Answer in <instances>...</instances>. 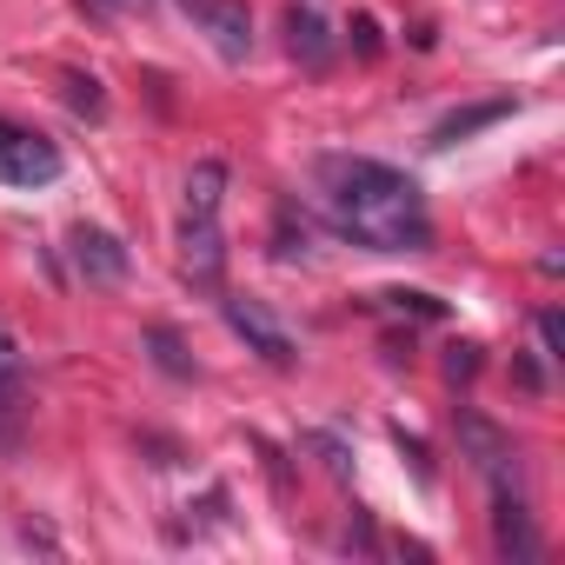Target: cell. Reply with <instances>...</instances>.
Listing matches in <instances>:
<instances>
[{
  "mask_svg": "<svg viewBox=\"0 0 565 565\" xmlns=\"http://www.w3.org/2000/svg\"><path fill=\"white\" fill-rule=\"evenodd\" d=\"M320 186H327V213H333L340 239H353L366 253H426L433 246V206L413 173L366 160V153H327Z\"/></svg>",
  "mask_w": 565,
  "mask_h": 565,
  "instance_id": "6da1fadb",
  "label": "cell"
},
{
  "mask_svg": "<svg viewBox=\"0 0 565 565\" xmlns=\"http://www.w3.org/2000/svg\"><path fill=\"white\" fill-rule=\"evenodd\" d=\"M67 173L61 147L21 120H0V186H54Z\"/></svg>",
  "mask_w": 565,
  "mask_h": 565,
  "instance_id": "7a4b0ae2",
  "label": "cell"
},
{
  "mask_svg": "<svg viewBox=\"0 0 565 565\" xmlns=\"http://www.w3.org/2000/svg\"><path fill=\"white\" fill-rule=\"evenodd\" d=\"M220 313H226V327L246 340V353H259L266 366H294V360H300V340H294L287 327H279V320H273V307H266V300L226 294V300H220Z\"/></svg>",
  "mask_w": 565,
  "mask_h": 565,
  "instance_id": "3957f363",
  "label": "cell"
},
{
  "mask_svg": "<svg viewBox=\"0 0 565 565\" xmlns=\"http://www.w3.org/2000/svg\"><path fill=\"white\" fill-rule=\"evenodd\" d=\"M67 253H74V273L87 279V287H120V279L134 273V253L107 226H74L67 233Z\"/></svg>",
  "mask_w": 565,
  "mask_h": 565,
  "instance_id": "277c9868",
  "label": "cell"
},
{
  "mask_svg": "<svg viewBox=\"0 0 565 565\" xmlns=\"http://www.w3.org/2000/svg\"><path fill=\"white\" fill-rule=\"evenodd\" d=\"M180 266H186L193 287H220V273H226L220 213H180Z\"/></svg>",
  "mask_w": 565,
  "mask_h": 565,
  "instance_id": "5b68a950",
  "label": "cell"
},
{
  "mask_svg": "<svg viewBox=\"0 0 565 565\" xmlns=\"http://www.w3.org/2000/svg\"><path fill=\"white\" fill-rule=\"evenodd\" d=\"M492 539H499V552L505 558H539V539H532V525H525V499L512 492V472H499L492 479Z\"/></svg>",
  "mask_w": 565,
  "mask_h": 565,
  "instance_id": "8992f818",
  "label": "cell"
},
{
  "mask_svg": "<svg viewBox=\"0 0 565 565\" xmlns=\"http://www.w3.org/2000/svg\"><path fill=\"white\" fill-rule=\"evenodd\" d=\"M21 419H28V366L21 347L0 333V446L21 452Z\"/></svg>",
  "mask_w": 565,
  "mask_h": 565,
  "instance_id": "52a82bcc",
  "label": "cell"
},
{
  "mask_svg": "<svg viewBox=\"0 0 565 565\" xmlns=\"http://www.w3.org/2000/svg\"><path fill=\"white\" fill-rule=\"evenodd\" d=\"M200 21H206L213 47H220L226 61H246V54H253V14H246V0H206Z\"/></svg>",
  "mask_w": 565,
  "mask_h": 565,
  "instance_id": "ba28073f",
  "label": "cell"
},
{
  "mask_svg": "<svg viewBox=\"0 0 565 565\" xmlns=\"http://www.w3.org/2000/svg\"><path fill=\"white\" fill-rule=\"evenodd\" d=\"M287 47H294V61H307V67H327V61H333V28H327V14L313 8V0L287 14Z\"/></svg>",
  "mask_w": 565,
  "mask_h": 565,
  "instance_id": "9c48e42d",
  "label": "cell"
},
{
  "mask_svg": "<svg viewBox=\"0 0 565 565\" xmlns=\"http://www.w3.org/2000/svg\"><path fill=\"white\" fill-rule=\"evenodd\" d=\"M512 114V94H492V100H479V107H459V114H446L439 127H433V147H459V140H472L479 127H499Z\"/></svg>",
  "mask_w": 565,
  "mask_h": 565,
  "instance_id": "30bf717a",
  "label": "cell"
},
{
  "mask_svg": "<svg viewBox=\"0 0 565 565\" xmlns=\"http://www.w3.org/2000/svg\"><path fill=\"white\" fill-rule=\"evenodd\" d=\"M220 200H226V167L220 160H200L186 173V206L180 213H220Z\"/></svg>",
  "mask_w": 565,
  "mask_h": 565,
  "instance_id": "8fae6325",
  "label": "cell"
},
{
  "mask_svg": "<svg viewBox=\"0 0 565 565\" xmlns=\"http://www.w3.org/2000/svg\"><path fill=\"white\" fill-rule=\"evenodd\" d=\"M373 307H386V313H413V320H446V300H433V294H406V287L373 294Z\"/></svg>",
  "mask_w": 565,
  "mask_h": 565,
  "instance_id": "7c38bea8",
  "label": "cell"
},
{
  "mask_svg": "<svg viewBox=\"0 0 565 565\" xmlns=\"http://www.w3.org/2000/svg\"><path fill=\"white\" fill-rule=\"evenodd\" d=\"M147 353H153V366H160V373H173V380H193V360L180 353V340H173L167 327H153V333H147Z\"/></svg>",
  "mask_w": 565,
  "mask_h": 565,
  "instance_id": "4fadbf2b",
  "label": "cell"
},
{
  "mask_svg": "<svg viewBox=\"0 0 565 565\" xmlns=\"http://www.w3.org/2000/svg\"><path fill=\"white\" fill-rule=\"evenodd\" d=\"M539 353H545V360H565V313H558V307L539 313Z\"/></svg>",
  "mask_w": 565,
  "mask_h": 565,
  "instance_id": "5bb4252c",
  "label": "cell"
},
{
  "mask_svg": "<svg viewBox=\"0 0 565 565\" xmlns=\"http://www.w3.org/2000/svg\"><path fill=\"white\" fill-rule=\"evenodd\" d=\"M67 100H74L81 114H100V107H107V100H100V81H94V74H67Z\"/></svg>",
  "mask_w": 565,
  "mask_h": 565,
  "instance_id": "9a60e30c",
  "label": "cell"
},
{
  "mask_svg": "<svg viewBox=\"0 0 565 565\" xmlns=\"http://www.w3.org/2000/svg\"><path fill=\"white\" fill-rule=\"evenodd\" d=\"M472 373H479V347H452V353H446V380L459 386V380H472Z\"/></svg>",
  "mask_w": 565,
  "mask_h": 565,
  "instance_id": "2e32d148",
  "label": "cell"
},
{
  "mask_svg": "<svg viewBox=\"0 0 565 565\" xmlns=\"http://www.w3.org/2000/svg\"><path fill=\"white\" fill-rule=\"evenodd\" d=\"M512 380H519V386H525V393H545V373H539V366H532V360H512Z\"/></svg>",
  "mask_w": 565,
  "mask_h": 565,
  "instance_id": "e0dca14e",
  "label": "cell"
},
{
  "mask_svg": "<svg viewBox=\"0 0 565 565\" xmlns=\"http://www.w3.org/2000/svg\"><path fill=\"white\" fill-rule=\"evenodd\" d=\"M353 41H360V54H380V28H373V21H366V14H360V21H353Z\"/></svg>",
  "mask_w": 565,
  "mask_h": 565,
  "instance_id": "ac0fdd59",
  "label": "cell"
},
{
  "mask_svg": "<svg viewBox=\"0 0 565 565\" xmlns=\"http://www.w3.org/2000/svg\"><path fill=\"white\" fill-rule=\"evenodd\" d=\"M107 8H127V14H134V8H147V0H107Z\"/></svg>",
  "mask_w": 565,
  "mask_h": 565,
  "instance_id": "d6986e66",
  "label": "cell"
}]
</instances>
